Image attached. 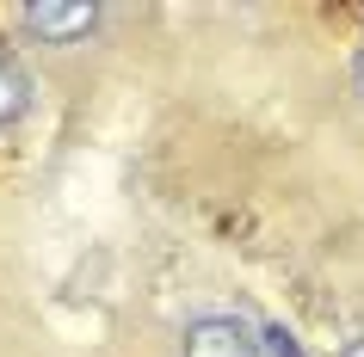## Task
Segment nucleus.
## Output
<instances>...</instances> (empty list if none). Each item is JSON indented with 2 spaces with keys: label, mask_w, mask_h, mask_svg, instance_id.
<instances>
[{
  "label": "nucleus",
  "mask_w": 364,
  "mask_h": 357,
  "mask_svg": "<svg viewBox=\"0 0 364 357\" xmlns=\"http://www.w3.org/2000/svg\"><path fill=\"white\" fill-rule=\"evenodd\" d=\"M25 25H31L43 43H80V38H93L99 6L93 0H31V6H25Z\"/></svg>",
  "instance_id": "nucleus-2"
},
{
  "label": "nucleus",
  "mask_w": 364,
  "mask_h": 357,
  "mask_svg": "<svg viewBox=\"0 0 364 357\" xmlns=\"http://www.w3.org/2000/svg\"><path fill=\"white\" fill-rule=\"evenodd\" d=\"M186 357H259V333L235 314H204L186 326Z\"/></svg>",
  "instance_id": "nucleus-1"
},
{
  "label": "nucleus",
  "mask_w": 364,
  "mask_h": 357,
  "mask_svg": "<svg viewBox=\"0 0 364 357\" xmlns=\"http://www.w3.org/2000/svg\"><path fill=\"white\" fill-rule=\"evenodd\" d=\"M340 357H364V333H358V339H346V345H340Z\"/></svg>",
  "instance_id": "nucleus-6"
},
{
  "label": "nucleus",
  "mask_w": 364,
  "mask_h": 357,
  "mask_svg": "<svg viewBox=\"0 0 364 357\" xmlns=\"http://www.w3.org/2000/svg\"><path fill=\"white\" fill-rule=\"evenodd\" d=\"M352 93L364 99V50H358V56H352Z\"/></svg>",
  "instance_id": "nucleus-5"
},
{
  "label": "nucleus",
  "mask_w": 364,
  "mask_h": 357,
  "mask_svg": "<svg viewBox=\"0 0 364 357\" xmlns=\"http://www.w3.org/2000/svg\"><path fill=\"white\" fill-rule=\"evenodd\" d=\"M259 345H266L272 357H303V351H296V339H290L284 326H266V333H259Z\"/></svg>",
  "instance_id": "nucleus-4"
},
{
  "label": "nucleus",
  "mask_w": 364,
  "mask_h": 357,
  "mask_svg": "<svg viewBox=\"0 0 364 357\" xmlns=\"http://www.w3.org/2000/svg\"><path fill=\"white\" fill-rule=\"evenodd\" d=\"M25 105H31V87H25V75L13 68V62H0V130H13L25 117Z\"/></svg>",
  "instance_id": "nucleus-3"
}]
</instances>
